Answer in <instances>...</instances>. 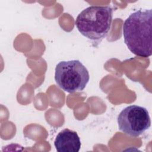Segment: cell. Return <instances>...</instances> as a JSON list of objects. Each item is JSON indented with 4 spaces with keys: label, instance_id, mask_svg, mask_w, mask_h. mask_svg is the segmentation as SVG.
<instances>
[{
    "label": "cell",
    "instance_id": "1",
    "mask_svg": "<svg viewBox=\"0 0 152 152\" xmlns=\"http://www.w3.org/2000/svg\"><path fill=\"white\" fill-rule=\"evenodd\" d=\"M152 10H139L131 14L122 26L124 42L137 56L147 58L152 54Z\"/></svg>",
    "mask_w": 152,
    "mask_h": 152
},
{
    "label": "cell",
    "instance_id": "2",
    "mask_svg": "<svg viewBox=\"0 0 152 152\" xmlns=\"http://www.w3.org/2000/svg\"><path fill=\"white\" fill-rule=\"evenodd\" d=\"M112 17L111 7L91 5L77 15L75 24L83 36L91 40L100 42L111 28Z\"/></svg>",
    "mask_w": 152,
    "mask_h": 152
},
{
    "label": "cell",
    "instance_id": "3",
    "mask_svg": "<svg viewBox=\"0 0 152 152\" xmlns=\"http://www.w3.org/2000/svg\"><path fill=\"white\" fill-rule=\"evenodd\" d=\"M90 79L86 67L79 60L59 62L55 67L56 84L68 93L83 91Z\"/></svg>",
    "mask_w": 152,
    "mask_h": 152
},
{
    "label": "cell",
    "instance_id": "4",
    "mask_svg": "<svg viewBox=\"0 0 152 152\" xmlns=\"http://www.w3.org/2000/svg\"><path fill=\"white\" fill-rule=\"evenodd\" d=\"M119 129L124 134L134 137L142 134L151 126L147 109L138 105L124 108L118 116Z\"/></svg>",
    "mask_w": 152,
    "mask_h": 152
},
{
    "label": "cell",
    "instance_id": "5",
    "mask_svg": "<svg viewBox=\"0 0 152 152\" xmlns=\"http://www.w3.org/2000/svg\"><path fill=\"white\" fill-rule=\"evenodd\" d=\"M54 145L59 152H78L81 144L80 137L75 131L65 128L56 135Z\"/></svg>",
    "mask_w": 152,
    "mask_h": 152
}]
</instances>
